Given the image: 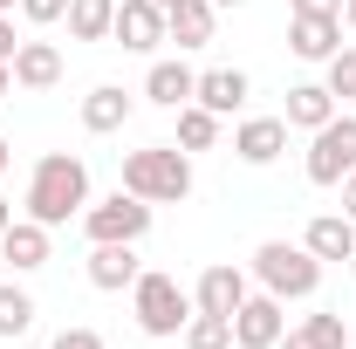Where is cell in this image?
<instances>
[{
  "label": "cell",
  "mask_w": 356,
  "mask_h": 349,
  "mask_svg": "<svg viewBox=\"0 0 356 349\" xmlns=\"http://www.w3.org/2000/svg\"><path fill=\"white\" fill-rule=\"evenodd\" d=\"M89 206V165L76 151H48L35 178H28V219H42L48 233L55 226H69V219Z\"/></svg>",
  "instance_id": "6da1fadb"
},
{
  "label": "cell",
  "mask_w": 356,
  "mask_h": 349,
  "mask_svg": "<svg viewBox=\"0 0 356 349\" xmlns=\"http://www.w3.org/2000/svg\"><path fill=\"white\" fill-rule=\"evenodd\" d=\"M124 192L151 199V206L192 199V151H178V144H144V151H131L124 158Z\"/></svg>",
  "instance_id": "7a4b0ae2"
},
{
  "label": "cell",
  "mask_w": 356,
  "mask_h": 349,
  "mask_svg": "<svg viewBox=\"0 0 356 349\" xmlns=\"http://www.w3.org/2000/svg\"><path fill=\"white\" fill-rule=\"evenodd\" d=\"M254 274H261L267 295H281V302H309L322 288V261L309 247H295V240H261L254 247Z\"/></svg>",
  "instance_id": "3957f363"
},
{
  "label": "cell",
  "mask_w": 356,
  "mask_h": 349,
  "mask_svg": "<svg viewBox=\"0 0 356 349\" xmlns=\"http://www.w3.org/2000/svg\"><path fill=\"white\" fill-rule=\"evenodd\" d=\"M131 308H137V329L144 336H185V322H192V295L178 288L172 274H158V267H144L131 281Z\"/></svg>",
  "instance_id": "277c9868"
},
{
  "label": "cell",
  "mask_w": 356,
  "mask_h": 349,
  "mask_svg": "<svg viewBox=\"0 0 356 349\" xmlns=\"http://www.w3.org/2000/svg\"><path fill=\"white\" fill-rule=\"evenodd\" d=\"M302 172H309V185H343V178L356 172V117H329L322 131H309V158H302Z\"/></svg>",
  "instance_id": "5b68a950"
},
{
  "label": "cell",
  "mask_w": 356,
  "mask_h": 349,
  "mask_svg": "<svg viewBox=\"0 0 356 349\" xmlns=\"http://www.w3.org/2000/svg\"><path fill=\"white\" fill-rule=\"evenodd\" d=\"M83 233H89V247L96 240H144L151 233V199H137V192H110V199H96V206H83Z\"/></svg>",
  "instance_id": "8992f818"
},
{
  "label": "cell",
  "mask_w": 356,
  "mask_h": 349,
  "mask_svg": "<svg viewBox=\"0 0 356 349\" xmlns=\"http://www.w3.org/2000/svg\"><path fill=\"white\" fill-rule=\"evenodd\" d=\"M281 329H288V315H281V295H267V288L233 308V349H274Z\"/></svg>",
  "instance_id": "52a82bcc"
},
{
  "label": "cell",
  "mask_w": 356,
  "mask_h": 349,
  "mask_svg": "<svg viewBox=\"0 0 356 349\" xmlns=\"http://www.w3.org/2000/svg\"><path fill=\"white\" fill-rule=\"evenodd\" d=\"M110 42H117V48H131V55H151V48L165 42V7H158V0H117Z\"/></svg>",
  "instance_id": "ba28073f"
},
{
  "label": "cell",
  "mask_w": 356,
  "mask_h": 349,
  "mask_svg": "<svg viewBox=\"0 0 356 349\" xmlns=\"http://www.w3.org/2000/svg\"><path fill=\"white\" fill-rule=\"evenodd\" d=\"M137 274H144V261H137L131 240H96V247H89V288H103V295H124Z\"/></svg>",
  "instance_id": "9c48e42d"
},
{
  "label": "cell",
  "mask_w": 356,
  "mask_h": 349,
  "mask_svg": "<svg viewBox=\"0 0 356 349\" xmlns=\"http://www.w3.org/2000/svg\"><path fill=\"white\" fill-rule=\"evenodd\" d=\"M288 48L302 62H329L343 48V14H288Z\"/></svg>",
  "instance_id": "30bf717a"
},
{
  "label": "cell",
  "mask_w": 356,
  "mask_h": 349,
  "mask_svg": "<svg viewBox=\"0 0 356 349\" xmlns=\"http://www.w3.org/2000/svg\"><path fill=\"white\" fill-rule=\"evenodd\" d=\"M247 295H254V288H247V274H240V267H206V274H199V288H192V308H199V315H226V322H233V308L247 302Z\"/></svg>",
  "instance_id": "8fae6325"
},
{
  "label": "cell",
  "mask_w": 356,
  "mask_h": 349,
  "mask_svg": "<svg viewBox=\"0 0 356 349\" xmlns=\"http://www.w3.org/2000/svg\"><path fill=\"white\" fill-rule=\"evenodd\" d=\"M281 151H288V117H247L233 131V158L240 165H274Z\"/></svg>",
  "instance_id": "7c38bea8"
},
{
  "label": "cell",
  "mask_w": 356,
  "mask_h": 349,
  "mask_svg": "<svg viewBox=\"0 0 356 349\" xmlns=\"http://www.w3.org/2000/svg\"><path fill=\"white\" fill-rule=\"evenodd\" d=\"M0 261L14 267V274L48 267V226H42V219H14V226L0 233Z\"/></svg>",
  "instance_id": "4fadbf2b"
},
{
  "label": "cell",
  "mask_w": 356,
  "mask_h": 349,
  "mask_svg": "<svg viewBox=\"0 0 356 349\" xmlns=\"http://www.w3.org/2000/svg\"><path fill=\"white\" fill-rule=\"evenodd\" d=\"M302 247H309L315 261H350L356 254V219L350 213H315L309 233H302Z\"/></svg>",
  "instance_id": "5bb4252c"
},
{
  "label": "cell",
  "mask_w": 356,
  "mask_h": 349,
  "mask_svg": "<svg viewBox=\"0 0 356 349\" xmlns=\"http://www.w3.org/2000/svg\"><path fill=\"white\" fill-rule=\"evenodd\" d=\"M213 21H220V7H213V0H178V7H165V42L206 48V42H213Z\"/></svg>",
  "instance_id": "9a60e30c"
},
{
  "label": "cell",
  "mask_w": 356,
  "mask_h": 349,
  "mask_svg": "<svg viewBox=\"0 0 356 349\" xmlns=\"http://www.w3.org/2000/svg\"><path fill=\"white\" fill-rule=\"evenodd\" d=\"M62 83V48L55 42H21L14 48V89H55Z\"/></svg>",
  "instance_id": "2e32d148"
},
{
  "label": "cell",
  "mask_w": 356,
  "mask_h": 349,
  "mask_svg": "<svg viewBox=\"0 0 356 349\" xmlns=\"http://www.w3.org/2000/svg\"><path fill=\"white\" fill-rule=\"evenodd\" d=\"M281 117H288V131H322V124L336 117V89L329 83H295Z\"/></svg>",
  "instance_id": "e0dca14e"
},
{
  "label": "cell",
  "mask_w": 356,
  "mask_h": 349,
  "mask_svg": "<svg viewBox=\"0 0 356 349\" xmlns=\"http://www.w3.org/2000/svg\"><path fill=\"white\" fill-rule=\"evenodd\" d=\"M247 69H206V76H199V89H192V103H206V110H213V117H233V110H240V103H247Z\"/></svg>",
  "instance_id": "ac0fdd59"
},
{
  "label": "cell",
  "mask_w": 356,
  "mask_h": 349,
  "mask_svg": "<svg viewBox=\"0 0 356 349\" xmlns=\"http://www.w3.org/2000/svg\"><path fill=\"white\" fill-rule=\"evenodd\" d=\"M131 124V96L117 83H96L83 96V131H96V137H110V131H124Z\"/></svg>",
  "instance_id": "d6986e66"
},
{
  "label": "cell",
  "mask_w": 356,
  "mask_h": 349,
  "mask_svg": "<svg viewBox=\"0 0 356 349\" xmlns=\"http://www.w3.org/2000/svg\"><path fill=\"white\" fill-rule=\"evenodd\" d=\"M192 89H199V76H192L185 62H151V76H144V96H151L158 110H185Z\"/></svg>",
  "instance_id": "ffe728a7"
},
{
  "label": "cell",
  "mask_w": 356,
  "mask_h": 349,
  "mask_svg": "<svg viewBox=\"0 0 356 349\" xmlns=\"http://www.w3.org/2000/svg\"><path fill=\"white\" fill-rule=\"evenodd\" d=\"M69 35L76 42H110V21H117V0H69Z\"/></svg>",
  "instance_id": "44dd1931"
},
{
  "label": "cell",
  "mask_w": 356,
  "mask_h": 349,
  "mask_svg": "<svg viewBox=\"0 0 356 349\" xmlns=\"http://www.w3.org/2000/svg\"><path fill=\"white\" fill-rule=\"evenodd\" d=\"M28 329H35V295L14 288V281H0V343H14Z\"/></svg>",
  "instance_id": "7402d4cb"
},
{
  "label": "cell",
  "mask_w": 356,
  "mask_h": 349,
  "mask_svg": "<svg viewBox=\"0 0 356 349\" xmlns=\"http://www.w3.org/2000/svg\"><path fill=\"white\" fill-rule=\"evenodd\" d=\"M220 144V117L206 103H185L178 110V151H213Z\"/></svg>",
  "instance_id": "603a6c76"
},
{
  "label": "cell",
  "mask_w": 356,
  "mask_h": 349,
  "mask_svg": "<svg viewBox=\"0 0 356 349\" xmlns=\"http://www.w3.org/2000/svg\"><path fill=\"white\" fill-rule=\"evenodd\" d=\"M185 349H233V322L192 308V322H185Z\"/></svg>",
  "instance_id": "cb8c5ba5"
},
{
  "label": "cell",
  "mask_w": 356,
  "mask_h": 349,
  "mask_svg": "<svg viewBox=\"0 0 356 349\" xmlns=\"http://www.w3.org/2000/svg\"><path fill=\"white\" fill-rule=\"evenodd\" d=\"M302 329H309L315 349H350V322H343V315H329V308H322V315H309Z\"/></svg>",
  "instance_id": "d4e9b609"
},
{
  "label": "cell",
  "mask_w": 356,
  "mask_h": 349,
  "mask_svg": "<svg viewBox=\"0 0 356 349\" xmlns=\"http://www.w3.org/2000/svg\"><path fill=\"white\" fill-rule=\"evenodd\" d=\"M329 89H336V96H356V42L329 55Z\"/></svg>",
  "instance_id": "484cf974"
},
{
  "label": "cell",
  "mask_w": 356,
  "mask_h": 349,
  "mask_svg": "<svg viewBox=\"0 0 356 349\" xmlns=\"http://www.w3.org/2000/svg\"><path fill=\"white\" fill-rule=\"evenodd\" d=\"M21 14H28L35 28H55V21L69 14V0H21Z\"/></svg>",
  "instance_id": "4316f807"
},
{
  "label": "cell",
  "mask_w": 356,
  "mask_h": 349,
  "mask_svg": "<svg viewBox=\"0 0 356 349\" xmlns=\"http://www.w3.org/2000/svg\"><path fill=\"white\" fill-rule=\"evenodd\" d=\"M48 349H103V336H96V329H62Z\"/></svg>",
  "instance_id": "83f0119b"
},
{
  "label": "cell",
  "mask_w": 356,
  "mask_h": 349,
  "mask_svg": "<svg viewBox=\"0 0 356 349\" xmlns=\"http://www.w3.org/2000/svg\"><path fill=\"white\" fill-rule=\"evenodd\" d=\"M288 14H343V0H288Z\"/></svg>",
  "instance_id": "f1b7e54d"
},
{
  "label": "cell",
  "mask_w": 356,
  "mask_h": 349,
  "mask_svg": "<svg viewBox=\"0 0 356 349\" xmlns=\"http://www.w3.org/2000/svg\"><path fill=\"white\" fill-rule=\"evenodd\" d=\"M14 48H21L14 42V14H0V62H14Z\"/></svg>",
  "instance_id": "f546056e"
},
{
  "label": "cell",
  "mask_w": 356,
  "mask_h": 349,
  "mask_svg": "<svg viewBox=\"0 0 356 349\" xmlns=\"http://www.w3.org/2000/svg\"><path fill=\"white\" fill-rule=\"evenodd\" d=\"M274 349H315V343H309V329H281V343H274Z\"/></svg>",
  "instance_id": "4dcf8cb0"
},
{
  "label": "cell",
  "mask_w": 356,
  "mask_h": 349,
  "mask_svg": "<svg viewBox=\"0 0 356 349\" xmlns=\"http://www.w3.org/2000/svg\"><path fill=\"white\" fill-rule=\"evenodd\" d=\"M343 213H350V219H356V172H350V178H343Z\"/></svg>",
  "instance_id": "1f68e13d"
},
{
  "label": "cell",
  "mask_w": 356,
  "mask_h": 349,
  "mask_svg": "<svg viewBox=\"0 0 356 349\" xmlns=\"http://www.w3.org/2000/svg\"><path fill=\"white\" fill-rule=\"evenodd\" d=\"M0 96H14V62H0Z\"/></svg>",
  "instance_id": "d6a6232c"
},
{
  "label": "cell",
  "mask_w": 356,
  "mask_h": 349,
  "mask_svg": "<svg viewBox=\"0 0 356 349\" xmlns=\"http://www.w3.org/2000/svg\"><path fill=\"white\" fill-rule=\"evenodd\" d=\"M7 165H14V144H7V137H0V178H7Z\"/></svg>",
  "instance_id": "836d02e7"
},
{
  "label": "cell",
  "mask_w": 356,
  "mask_h": 349,
  "mask_svg": "<svg viewBox=\"0 0 356 349\" xmlns=\"http://www.w3.org/2000/svg\"><path fill=\"white\" fill-rule=\"evenodd\" d=\"M7 226H14V206H7V199H0V233H7Z\"/></svg>",
  "instance_id": "e575fe53"
},
{
  "label": "cell",
  "mask_w": 356,
  "mask_h": 349,
  "mask_svg": "<svg viewBox=\"0 0 356 349\" xmlns=\"http://www.w3.org/2000/svg\"><path fill=\"white\" fill-rule=\"evenodd\" d=\"M343 21H350V28H356V0H343Z\"/></svg>",
  "instance_id": "d590c367"
},
{
  "label": "cell",
  "mask_w": 356,
  "mask_h": 349,
  "mask_svg": "<svg viewBox=\"0 0 356 349\" xmlns=\"http://www.w3.org/2000/svg\"><path fill=\"white\" fill-rule=\"evenodd\" d=\"M14 7H21V0H0V14H14Z\"/></svg>",
  "instance_id": "8d00e7d4"
},
{
  "label": "cell",
  "mask_w": 356,
  "mask_h": 349,
  "mask_svg": "<svg viewBox=\"0 0 356 349\" xmlns=\"http://www.w3.org/2000/svg\"><path fill=\"white\" fill-rule=\"evenodd\" d=\"M213 7H240V0H213Z\"/></svg>",
  "instance_id": "74e56055"
},
{
  "label": "cell",
  "mask_w": 356,
  "mask_h": 349,
  "mask_svg": "<svg viewBox=\"0 0 356 349\" xmlns=\"http://www.w3.org/2000/svg\"><path fill=\"white\" fill-rule=\"evenodd\" d=\"M158 7H178V0H158Z\"/></svg>",
  "instance_id": "f35d334b"
},
{
  "label": "cell",
  "mask_w": 356,
  "mask_h": 349,
  "mask_svg": "<svg viewBox=\"0 0 356 349\" xmlns=\"http://www.w3.org/2000/svg\"><path fill=\"white\" fill-rule=\"evenodd\" d=\"M350 274H356V254H350Z\"/></svg>",
  "instance_id": "ab89813d"
}]
</instances>
